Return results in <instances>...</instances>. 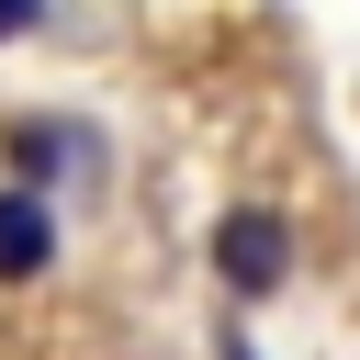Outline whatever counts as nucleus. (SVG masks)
I'll use <instances>...</instances> for the list:
<instances>
[{
    "instance_id": "1",
    "label": "nucleus",
    "mask_w": 360,
    "mask_h": 360,
    "mask_svg": "<svg viewBox=\"0 0 360 360\" xmlns=\"http://www.w3.org/2000/svg\"><path fill=\"white\" fill-rule=\"evenodd\" d=\"M0 169H11V191L45 202V180H101V135L56 124V112H22V124H0Z\"/></svg>"
},
{
    "instance_id": "2",
    "label": "nucleus",
    "mask_w": 360,
    "mask_h": 360,
    "mask_svg": "<svg viewBox=\"0 0 360 360\" xmlns=\"http://www.w3.org/2000/svg\"><path fill=\"white\" fill-rule=\"evenodd\" d=\"M214 281H225L236 304L281 292V281H292V225H281L270 202H236V214L214 225Z\"/></svg>"
},
{
    "instance_id": "3",
    "label": "nucleus",
    "mask_w": 360,
    "mask_h": 360,
    "mask_svg": "<svg viewBox=\"0 0 360 360\" xmlns=\"http://www.w3.org/2000/svg\"><path fill=\"white\" fill-rule=\"evenodd\" d=\"M45 259H56V214H45L34 191H11V180H0V281H34Z\"/></svg>"
},
{
    "instance_id": "4",
    "label": "nucleus",
    "mask_w": 360,
    "mask_h": 360,
    "mask_svg": "<svg viewBox=\"0 0 360 360\" xmlns=\"http://www.w3.org/2000/svg\"><path fill=\"white\" fill-rule=\"evenodd\" d=\"M214 360H259V349H248V338H225V349H214Z\"/></svg>"
}]
</instances>
